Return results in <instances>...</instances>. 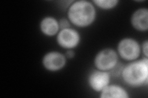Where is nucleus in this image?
Returning a JSON list of instances; mask_svg holds the SVG:
<instances>
[{"instance_id": "10", "label": "nucleus", "mask_w": 148, "mask_h": 98, "mask_svg": "<svg viewBox=\"0 0 148 98\" xmlns=\"http://www.w3.org/2000/svg\"><path fill=\"white\" fill-rule=\"evenodd\" d=\"M127 91L117 85H109L101 92V98H129Z\"/></svg>"}, {"instance_id": "6", "label": "nucleus", "mask_w": 148, "mask_h": 98, "mask_svg": "<svg viewBox=\"0 0 148 98\" xmlns=\"http://www.w3.org/2000/svg\"><path fill=\"white\" fill-rule=\"evenodd\" d=\"M67 63L65 55L56 51L46 53L42 59L43 67L50 72H57L62 69Z\"/></svg>"}, {"instance_id": "14", "label": "nucleus", "mask_w": 148, "mask_h": 98, "mask_svg": "<svg viewBox=\"0 0 148 98\" xmlns=\"http://www.w3.org/2000/svg\"><path fill=\"white\" fill-rule=\"evenodd\" d=\"M65 56H66V57L68 59H72L75 57V52H74V51L72 49L67 50L66 53H65Z\"/></svg>"}, {"instance_id": "11", "label": "nucleus", "mask_w": 148, "mask_h": 98, "mask_svg": "<svg viewBox=\"0 0 148 98\" xmlns=\"http://www.w3.org/2000/svg\"><path fill=\"white\" fill-rule=\"evenodd\" d=\"M92 3L100 9L109 10L116 7L119 1L117 0H95Z\"/></svg>"}, {"instance_id": "8", "label": "nucleus", "mask_w": 148, "mask_h": 98, "mask_svg": "<svg viewBox=\"0 0 148 98\" xmlns=\"http://www.w3.org/2000/svg\"><path fill=\"white\" fill-rule=\"evenodd\" d=\"M131 24L136 30L145 32L148 30V9L141 7L133 13Z\"/></svg>"}, {"instance_id": "2", "label": "nucleus", "mask_w": 148, "mask_h": 98, "mask_svg": "<svg viewBox=\"0 0 148 98\" xmlns=\"http://www.w3.org/2000/svg\"><path fill=\"white\" fill-rule=\"evenodd\" d=\"M121 76L125 83L132 87L147 85L148 58L131 62L124 66Z\"/></svg>"}, {"instance_id": "9", "label": "nucleus", "mask_w": 148, "mask_h": 98, "mask_svg": "<svg viewBox=\"0 0 148 98\" xmlns=\"http://www.w3.org/2000/svg\"><path fill=\"white\" fill-rule=\"evenodd\" d=\"M40 29L44 35L48 37L54 36L58 34L60 31L59 21L53 17H45L40 22Z\"/></svg>"}, {"instance_id": "12", "label": "nucleus", "mask_w": 148, "mask_h": 98, "mask_svg": "<svg viewBox=\"0 0 148 98\" xmlns=\"http://www.w3.org/2000/svg\"><path fill=\"white\" fill-rule=\"evenodd\" d=\"M58 21H59V25L60 30L71 28V23L70 21H69L68 18H61V19H59Z\"/></svg>"}, {"instance_id": "4", "label": "nucleus", "mask_w": 148, "mask_h": 98, "mask_svg": "<svg viewBox=\"0 0 148 98\" xmlns=\"http://www.w3.org/2000/svg\"><path fill=\"white\" fill-rule=\"evenodd\" d=\"M141 52V46L133 38H125L120 40L117 45V53L122 59L133 62L140 57Z\"/></svg>"}, {"instance_id": "5", "label": "nucleus", "mask_w": 148, "mask_h": 98, "mask_svg": "<svg viewBox=\"0 0 148 98\" xmlns=\"http://www.w3.org/2000/svg\"><path fill=\"white\" fill-rule=\"evenodd\" d=\"M80 40L79 32L71 28L60 30L56 37L58 44L61 47L67 50L76 48L79 45Z\"/></svg>"}, {"instance_id": "13", "label": "nucleus", "mask_w": 148, "mask_h": 98, "mask_svg": "<svg viewBox=\"0 0 148 98\" xmlns=\"http://www.w3.org/2000/svg\"><path fill=\"white\" fill-rule=\"evenodd\" d=\"M142 49L143 54L145 55V57L148 58V41L147 40H146L144 43H143L142 45Z\"/></svg>"}, {"instance_id": "3", "label": "nucleus", "mask_w": 148, "mask_h": 98, "mask_svg": "<svg viewBox=\"0 0 148 98\" xmlns=\"http://www.w3.org/2000/svg\"><path fill=\"white\" fill-rule=\"evenodd\" d=\"M118 63V53L110 48L100 50L94 59V64L96 69L104 71H111Z\"/></svg>"}, {"instance_id": "1", "label": "nucleus", "mask_w": 148, "mask_h": 98, "mask_svg": "<svg viewBox=\"0 0 148 98\" xmlns=\"http://www.w3.org/2000/svg\"><path fill=\"white\" fill-rule=\"evenodd\" d=\"M96 18V11L92 3L80 0L71 4L67 11V18L77 27L85 28L90 26Z\"/></svg>"}, {"instance_id": "7", "label": "nucleus", "mask_w": 148, "mask_h": 98, "mask_svg": "<svg viewBox=\"0 0 148 98\" xmlns=\"http://www.w3.org/2000/svg\"><path fill=\"white\" fill-rule=\"evenodd\" d=\"M110 82V72L101 71L99 69H95L91 71L88 78V82L90 87L96 92L101 93L109 85Z\"/></svg>"}]
</instances>
